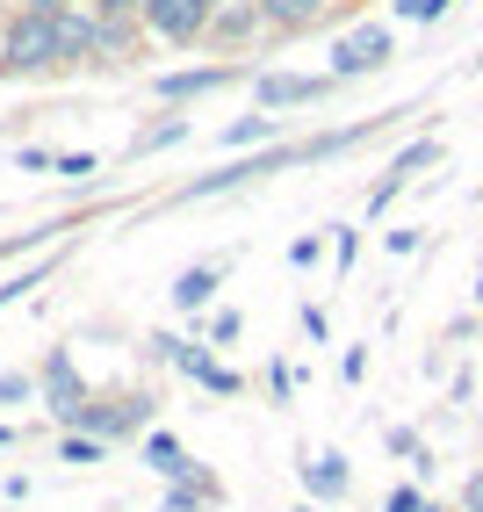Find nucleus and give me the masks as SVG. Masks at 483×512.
Masks as SVG:
<instances>
[{"label": "nucleus", "mask_w": 483, "mask_h": 512, "mask_svg": "<svg viewBox=\"0 0 483 512\" xmlns=\"http://www.w3.org/2000/svg\"><path fill=\"white\" fill-rule=\"evenodd\" d=\"M73 0H22V15H65Z\"/></svg>", "instance_id": "obj_19"}, {"label": "nucleus", "mask_w": 483, "mask_h": 512, "mask_svg": "<svg viewBox=\"0 0 483 512\" xmlns=\"http://www.w3.org/2000/svg\"><path fill=\"white\" fill-rule=\"evenodd\" d=\"M58 174H73V181H87V174H94V159H87V152H65V159H58Z\"/></svg>", "instance_id": "obj_18"}, {"label": "nucleus", "mask_w": 483, "mask_h": 512, "mask_svg": "<svg viewBox=\"0 0 483 512\" xmlns=\"http://www.w3.org/2000/svg\"><path fill=\"white\" fill-rule=\"evenodd\" d=\"M462 505H469V512H483V469H476L469 484H462Z\"/></svg>", "instance_id": "obj_20"}, {"label": "nucleus", "mask_w": 483, "mask_h": 512, "mask_svg": "<svg viewBox=\"0 0 483 512\" xmlns=\"http://www.w3.org/2000/svg\"><path fill=\"white\" fill-rule=\"evenodd\" d=\"M29 289H44V267H37V275H15L8 289H0V311H8V303H15V296H29Z\"/></svg>", "instance_id": "obj_17"}, {"label": "nucleus", "mask_w": 483, "mask_h": 512, "mask_svg": "<svg viewBox=\"0 0 483 512\" xmlns=\"http://www.w3.org/2000/svg\"><path fill=\"white\" fill-rule=\"evenodd\" d=\"M390 512H426V505H419V491H390Z\"/></svg>", "instance_id": "obj_22"}, {"label": "nucleus", "mask_w": 483, "mask_h": 512, "mask_svg": "<svg viewBox=\"0 0 483 512\" xmlns=\"http://www.w3.org/2000/svg\"><path fill=\"white\" fill-rule=\"evenodd\" d=\"M303 484H310V498H339V491H347V455H310Z\"/></svg>", "instance_id": "obj_7"}, {"label": "nucleus", "mask_w": 483, "mask_h": 512, "mask_svg": "<svg viewBox=\"0 0 483 512\" xmlns=\"http://www.w3.org/2000/svg\"><path fill=\"white\" fill-rule=\"evenodd\" d=\"M0 65H8V73L58 65V22H51V15H15L8 37H0Z\"/></svg>", "instance_id": "obj_1"}, {"label": "nucleus", "mask_w": 483, "mask_h": 512, "mask_svg": "<svg viewBox=\"0 0 483 512\" xmlns=\"http://www.w3.org/2000/svg\"><path fill=\"white\" fill-rule=\"evenodd\" d=\"M375 65H390V29L383 22H361L354 37L332 44V73L339 80H361V73H375Z\"/></svg>", "instance_id": "obj_2"}, {"label": "nucleus", "mask_w": 483, "mask_h": 512, "mask_svg": "<svg viewBox=\"0 0 483 512\" xmlns=\"http://www.w3.org/2000/svg\"><path fill=\"white\" fill-rule=\"evenodd\" d=\"M152 347H159L166 361H174V368H188L195 383H210L217 397H238V375H231V368H217V361L202 354V347H188V339H152Z\"/></svg>", "instance_id": "obj_4"}, {"label": "nucleus", "mask_w": 483, "mask_h": 512, "mask_svg": "<svg viewBox=\"0 0 483 512\" xmlns=\"http://www.w3.org/2000/svg\"><path fill=\"white\" fill-rule=\"evenodd\" d=\"M145 22L159 37L188 44V37H202V22H210V0H145Z\"/></svg>", "instance_id": "obj_3"}, {"label": "nucleus", "mask_w": 483, "mask_h": 512, "mask_svg": "<svg viewBox=\"0 0 483 512\" xmlns=\"http://www.w3.org/2000/svg\"><path fill=\"white\" fill-rule=\"evenodd\" d=\"M253 138H274V109H260V116H246V123L224 130V145H253Z\"/></svg>", "instance_id": "obj_13"}, {"label": "nucleus", "mask_w": 483, "mask_h": 512, "mask_svg": "<svg viewBox=\"0 0 483 512\" xmlns=\"http://www.w3.org/2000/svg\"><path fill=\"white\" fill-rule=\"evenodd\" d=\"M433 159H440V145H411V152L390 166V174H419V166H433Z\"/></svg>", "instance_id": "obj_15"}, {"label": "nucleus", "mask_w": 483, "mask_h": 512, "mask_svg": "<svg viewBox=\"0 0 483 512\" xmlns=\"http://www.w3.org/2000/svg\"><path fill=\"white\" fill-rule=\"evenodd\" d=\"M210 87H231V65H195V73H166L159 94L181 101V94H210Z\"/></svg>", "instance_id": "obj_6"}, {"label": "nucleus", "mask_w": 483, "mask_h": 512, "mask_svg": "<svg viewBox=\"0 0 483 512\" xmlns=\"http://www.w3.org/2000/svg\"><path fill=\"white\" fill-rule=\"evenodd\" d=\"M15 397H29V383L22 375H0V404H15Z\"/></svg>", "instance_id": "obj_21"}, {"label": "nucleus", "mask_w": 483, "mask_h": 512, "mask_svg": "<svg viewBox=\"0 0 483 512\" xmlns=\"http://www.w3.org/2000/svg\"><path fill=\"white\" fill-rule=\"evenodd\" d=\"M296 512H318V505H296Z\"/></svg>", "instance_id": "obj_24"}, {"label": "nucleus", "mask_w": 483, "mask_h": 512, "mask_svg": "<svg viewBox=\"0 0 483 512\" xmlns=\"http://www.w3.org/2000/svg\"><path fill=\"white\" fill-rule=\"evenodd\" d=\"M145 462H152L159 476H195V462H188V455H181L166 433H152V440H145Z\"/></svg>", "instance_id": "obj_12"}, {"label": "nucleus", "mask_w": 483, "mask_h": 512, "mask_svg": "<svg viewBox=\"0 0 483 512\" xmlns=\"http://www.w3.org/2000/svg\"><path fill=\"white\" fill-rule=\"evenodd\" d=\"M325 80H303V73H274L260 80V109H296V101H318Z\"/></svg>", "instance_id": "obj_5"}, {"label": "nucleus", "mask_w": 483, "mask_h": 512, "mask_svg": "<svg viewBox=\"0 0 483 512\" xmlns=\"http://www.w3.org/2000/svg\"><path fill=\"white\" fill-rule=\"evenodd\" d=\"M44 383H51V404H58L65 419H73L80 404H87V397H80V375H73V361H65V354H51V361H44Z\"/></svg>", "instance_id": "obj_8"}, {"label": "nucleus", "mask_w": 483, "mask_h": 512, "mask_svg": "<svg viewBox=\"0 0 483 512\" xmlns=\"http://www.w3.org/2000/svg\"><path fill=\"white\" fill-rule=\"evenodd\" d=\"M476 296H483V282H476Z\"/></svg>", "instance_id": "obj_25"}, {"label": "nucleus", "mask_w": 483, "mask_h": 512, "mask_svg": "<svg viewBox=\"0 0 483 512\" xmlns=\"http://www.w3.org/2000/svg\"><path fill=\"white\" fill-rule=\"evenodd\" d=\"M65 462H101V440H87V433H73V440H65Z\"/></svg>", "instance_id": "obj_16"}, {"label": "nucleus", "mask_w": 483, "mask_h": 512, "mask_svg": "<svg viewBox=\"0 0 483 512\" xmlns=\"http://www.w3.org/2000/svg\"><path fill=\"white\" fill-rule=\"evenodd\" d=\"M101 15H130V8H145V0H94Z\"/></svg>", "instance_id": "obj_23"}, {"label": "nucleus", "mask_w": 483, "mask_h": 512, "mask_svg": "<svg viewBox=\"0 0 483 512\" xmlns=\"http://www.w3.org/2000/svg\"><path fill=\"white\" fill-rule=\"evenodd\" d=\"M58 22V58H87L94 44H101V29L87 22V15H73V8H65V15H51Z\"/></svg>", "instance_id": "obj_9"}, {"label": "nucleus", "mask_w": 483, "mask_h": 512, "mask_svg": "<svg viewBox=\"0 0 483 512\" xmlns=\"http://www.w3.org/2000/svg\"><path fill=\"white\" fill-rule=\"evenodd\" d=\"M318 15H325V0H260V22H282V29H303Z\"/></svg>", "instance_id": "obj_10"}, {"label": "nucleus", "mask_w": 483, "mask_h": 512, "mask_svg": "<svg viewBox=\"0 0 483 512\" xmlns=\"http://www.w3.org/2000/svg\"><path fill=\"white\" fill-rule=\"evenodd\" d=\"M476 65H483V58H476Z\"/></svg>", "instance_id": "obj_26"}, {"label": "nucleus", "mask_w": 483, "mask_h": 512, "mask_svg": "<svg viewBox=\"0 0 483 512\" xmlns=\"http://www.w3.org/2000/svg\"><path fill=\"white\" fill-rule=\"evenodd\" d=\"M397 15H411V22H440L447 0H397Z\"/></svg>", "instance_id": "obj_14"}, {"label": "nucleus", "mask_w": 483, "mask_h": 512, "mask_svg": "<svg viewBox=\"0 0 483 512\" xmlns=\"http://www.w3.org/2000/svg\"><path fill=\"white\" fill-rule=\"evenodd\" d=\"M210 296H217V267H188V275L174 282V303H181V311H202Z\"/></svg>", "instance_id": "obj_11"}]
</instances>
